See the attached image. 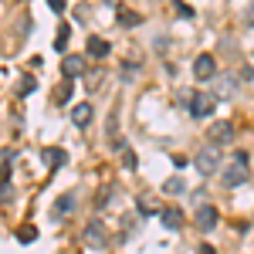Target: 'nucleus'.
<instances>
[{"mask_svg": "<svg viewBox=\"0 0 254 254\" xmlns=\"http://www.w3.org/2000/svg\"><path fill=\"white\" fill-rule=\"evenodd\" d=\"M248 176H251V173H248V156H244V153H237V156L224 166L220 183H224V187H241V183H248Z\"/></svg>", "mask_w": 254, "mask_h": 254, "instance_id": "f257e3e1", "label": "nucleus"}, {"mask_svg": "<svg viewBox=\"0 0 254 254\" xmlns=\"http://www.w3.org/2000/svg\"><path fill=\"white\" fill-rule=\"evenodd\" d=\"M193 166H196V173H217V166H220V146H200V153L193 156Z\"/></svg>", "mask_w": 254, "mask_h": 254, "instance_id": "f03ea898", "label": "nucleus"}, {"mask_svg": "<svg viewBox=\"0 0 254 254\" xmlns=\"http://www.w3.org/2000/svg\"><path fill=\"white\" fill-rule=\"evenodd\" d=\"M207 136H210V142H214V146H227V142H234V122L217 119V122H210Z\"/></svg>", "mask_w": 254, "mask_h": 254, "instance_id": "7ed1b4c3", "label": "nucleus"}, {"mask_svg": "<svg viewBox=\"0 0 254 254\" xmlns=\"http://www.w3.org/2000/svg\"><path fill=\"white\" fill-rule=\"evenodd\" d=\"M217 98L214 92H193V98H190V112H193V119H207L210 112H214Z\"/></svg>", "mask_w": 254, "mask_h": 254, "instance_id": "20e7f679", "label": "nucleus"}, {"mask_svg": "<svg viewBox=\"0 0 254 254\" xmlns=\"http://www.w3.org/2000/svg\"><path fill=\"white\" fill-rule=\"evenodd\" d=\"M217 220H220V214H217L214 203H200V207H196V227H200V231H214Z\"/></svg>", "mask_w": 254, "mask_h": 254, "instance_id": "39448f33", "label": "nucleus"}, {"mask_svg": "<svg viewBox=\"0 0 254 254\" xmlns=\"http://www.w3.org/2000/svg\"><path fill=\"white\" fill-rule=\"evenodd\" d=\"M193 75H196L200 81L214 78V75H217V61H214V55H196V61H193Z\"/></svg>", "mask_w": 254, "mask_h": 254, "instance_id": "423d86ee", "label": "nucleus"}, {"mask_svg": "<svg viewBox=\"0 0 254 254\" xmlns=\"http://www.w3.org/2000/svg\"><path fill=\"white\" fill-rule=\"evenodd\" d=\"M234 92H237V78H234V71H224V75H217L214 98H231Z\"/></svg>", "mask_w": 254, "mask_h": 254, "instance_id": "0eeeda50", "label": "nucleus"}, {"mask_svg": "<svg viewBox=\"0 0 254 254\" xmlns=\"http://www.w3.org/2000/svg\"><path fill=\"white\" fill-rule=\"evenodd\" d=\"M159 220H163V227H166V231H180V227H183V214H180L176 207L159 210Z\"/></svg>", "mask_w": 254, "mask_h": 254, "instance_id": "6e6552de", "label": "nucleus"}, {"mask_svg": "<svg viewBox=\"0 0 254 254\" xmlns=\"http://www.w3.org/2000/svg\"><path fill=\"white\" fill-rule=\"evenodd\" d=\"M41 156H44V163H48L51 170H58V166H64V163H68V153H64V149H58V146H48Z\"/></svg>", "mask_w": 254, "mask_h": 254, "instance_id": "1a4fd4ad", "label": "nucleus"}, {"mask_svg": "<svg viewBox=\"0 0 254 254\" xmlns=\"http://www.w3.org/2000/svg\"><path fill=\"white\" fill-rule=\"evenodd\" d=\"M92 116H95V112H92V105H88V102H81V105L71 109V122H75L78 129H85V126L92 122Z\"/></svg>", "mask_w": 254, "mask_h": 254, "instance_id": "9d476101", "label": "nucleus"}, {"mask_svg": "<svg viewBox=\"0 0 254 254\" xmlns=\"http://www.w3.org/2000/svg\"><path fill=\"white\" fill-rule=\"evenodd\" d=\"M85 241H88V244H92V248H105V227H102V224H88V227H85Z\"/></svg>", "mask_w": 254, "mask_h": 254, "instance_id": "9b49d317", "label": "nucleus"}, {"mask_svg": "<svg viewBox=\"0 0 254 254\" xmlns=\"http://www.w3.org/2000/svg\"><path fill=\"white\" fill-rule=\"evenodd\" d=\"M61 71H64V78H78L81 71H85V61H81L78 55H71V58H64V64H61Z\"/></svg>", "mask_w": 254, "mask_h": 254, "instance_id": "f8f14e48", "label": "nucleus"}, {"mask_svg": "<svg viewBox=\"0 0 254 254\" xmlns=\"http://www.w3.org/2000/svg\"><path fill=\"white\" fill-rule=\"evenodd\" d=\"M71 210H75V196H71V193L58 196V203H55V217H68Z\"/></svg>", "mask_w": 254, "mask_h": 254, "instance_id": "ddd939ff", "label": "nucleus"}, {"mask_svg": "<svg viewBox=\"0 0 254 254\" xmlns=\"http://www.w3.org/2000/svg\"><path fill=\"white\" fill-rule=\"evenodd\" d=\"M88 55H92V58H105V55H109V41L88 38Z\"/></svg>", "mask_w": 254, "mask_h": 254, "instance_id": "4468645a", "label": "nucleus"}, {"mask_svg": "<svg viewBox=\"0 0 254 254\" xmlns=\"http://www.w3.org/2000/svg\"><path fill=\"white\" fill-rule=\"evenodd\" d=\"M116 20L122 24V27H136L142 17H139V14H132V10H119V17H116Z\"/></svg>", "mask_w": 254, "mask_h": 254, "instance_id": "2eb2a0df", "label": "nucleus"}, {"mask_svg": "<svg viewBox=\"0 0 254 254\" xmlns=\"http://www.w3.org/2000/svg\"><path fill=\"white\" fill-rule=\"evenodd\" d=\"M68 34H71V27H68V24H61V27H58V38H55V48H58V51L68 48Z\"/></svg>", "mask_w": 254, "mask_h": 254, "instance_id": "dca6fc26", "label": "nucleus"}, {"mask_svg": "<svg viewBox=\"0 0 254 254\" xmlns=\"http://www.w3.org/2000/svg\"><path fill=\"white\" fill-rule=\"evenodd\" d=\"M17 241H20V244H34V241H38V231H34V227H20Z\"/></svg>", "mask_w": 254, "mask_h": 254, "instance_id": "f3484780", "label": "nucleus"}, {"mask_svg": "<svg viewBox=\"0 0 254 254\" xmlns=\"http://www.w3.org/2000/svg\"><path fill=\"white\" fill-rule=\"evenodd\" d=\"M163 190H166V193H183V180H180V176H170V180L163 183Z\"/></svg>", "mask_w": 254, "mask_h": 254, "instance_id": "a211bd4d", "label": "nucleus"}, {"mask_svg": "<svg viewBox=\"0 0 254 254\" xmlns=\"http://www.w3.org/2000/svg\"><path fill=\"white\" fill-rule=\"evenodd\" d=\"M34 88H38V81L31 78V75H24V78H20V95H31Z\"/></svg>", "mask_w": 254, "mask_h": 254, "instance_id": "6ab92c4d", "label": "nucleus"}, {"mask_svg": "<svg viewBox=\"0 0 254 254\" xmlns=\"http://www.w3.org/2000/svg\"><path fill=\"white\" fill-rule=\"evenodd\" d=\"M176 14L187 17V20H193V7H190V3H176Z\"/></svg>", "mask_w": 254, "mask_h": 254, "instance_id": "aec40b11", "label": "nucleus"}, {"mask_svg": "<svg viewBox=\"0 0 254 254\" xmlns=\"http://www.w3.org/2000/svg\"><path fill=\"white\" fill-rule=\"evenodd\" d=\"M122 163H126L129 170H136V153H132V149H122Z\"/></svg>", "mask_w": 254, "mask_h": 254, "instance_id": "412c9836", "label": "nucleus"}, {"mask_svg": "<svg viewBox=\"0 0 254 254\" xmlns=\"http://www.w3.org/2000/svg\"><path fill=\"white\" fill-rule=\"evenodd\" d=\"M153 210H156V207H149V200L142 196V200H139V214H142V217H149V214H153Z\"/></svg>", "mask_w": 254, "mask_h": 254, "instance_id": "4be33fe9", "label": "nucleus"}, {"mask_svg": "<svg viewBox=\"0 0 254 254\" xmlns=\"http://www.w3.org/2000/svg\"><path fill=\"white\" fill-rule=\"evenodd\" d=\"M48 7H51L55 14H61V10H64V0H48Z\"/></svg>", "mask_w": 254, "mask_h": 254, "instance_id": "5701e85b", "label": "nucleus"}, {"mask_svg": "<svg viewBox=\"0 0 254 254\" xmlns=\"http://www.w3.org/2000/svg\"><path fill=\"white\" fill-rule=\"evenodd\" d=\"M55 102H68V85H61L58 95H55Z\"/></svg>", "mask_w": 254, "mask_h": 254, "instance_id": "b1692460", "label": "nucleus"}, {"mask_svg": "<svg viewBox=\"0 0 254 254\" xmlns=\"http://www.w3.org/2000/svg\"><path fill=\"white\" fill-rule=\"evenodd\" d=\"M244 20H248V24H254V3L248 7V14H244Z\"/></svg>", "mask_w": 254, "mask_h": 254, "instance_id": "393cba45", "label": "nucleus"}, {"mask_svg": "<svg viewBox=\"0 0 254 254\" xmlns=\"http://www.w3.org/2000/svg\"><path fill=\"white\" fill-rule=\"evenodd\" d=\"M196 254H217V251H214V248H210V244H203V248H200V251H196Z\"/></svg>", "mask_w": 254, "mask_h": 254, "instance_id": "a878e982", "label": "nucleus"}, {"mask_svg": "<svg viewBox=\"0 0 254 254\" xmlns=\"http://www.w3.org/2000/svg\"><path fill=\"white\" fill-rule=\"evenodd\" d=\"M3 176H7V173H3V170H0V183H3Z\"/></svg>", "mask_w": 254, "mask_h": 254, "instance_id": "bb28decb", "label": "nucleus"}]
</instances>
